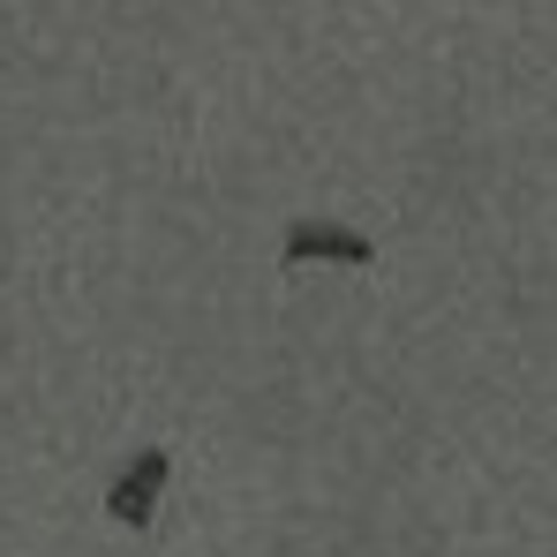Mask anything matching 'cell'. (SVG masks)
Returning a JSON list of instances; mask_svg holds the SVG:
<instances>
[{"mask_svg":"<svg viewBox=\"0 0 557 557\" xmlns=\"http://www.w3.org/2000/svg\"><path fill=\"white\" fill-rule=\"evenodd\" d=\"M166 482H174V453L166 445H144V453H128V467L113 474V490H106V512L121 520V528H151L159 520V497H166Z\"/></svg>","mask_w":557,"mask_h":557,"instance_id":"cell-1","label":"cell"},{"mask_svg":"<svg viewBox=\"0 0 557 557\" xmlns=\"http://www.w3.org/2000/svg\"><path fill=\"white\" fill-rule=\"evenodd\" d=\"M286 257H347V264H362L370 242H355L339 226H286Z\"/></svg>","mask_w":557,"mask_h":557,"instance_id":"cell-2","label":"cell"}]
</instances>
